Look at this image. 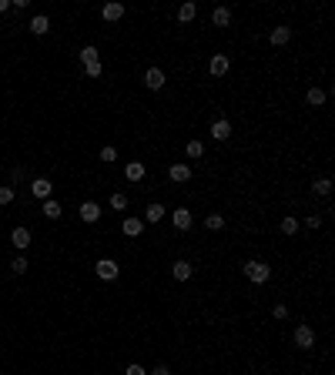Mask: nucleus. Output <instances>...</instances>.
Returning <instances> with one entry per match:
<instances>
[{"label": "nucleus", "instance_id": "f257e3e1", "mask_svg": "<svg viewBox=\"0 0 335 375\" xmlns=\"http://www.w3.org/2000/svg\"><path fill=\"white\" fill-rule=\"evenodd\" d=\"M245 275H248V281H255V285H265V281L271 278V268H268L265 262H258V258H255V262H248V265H245Z\"/></svg>", "mask_w": 335, "mask_h": 375}, {"label": "nucleus", "instance_id": "f03ea898", "mask_svg": "<svg viewBox=\"0 0 335 375\" xmlns=\"http://www.w3.org/2000/svg\"><path fill=\"white\" fill-rule=\"evenodd\" d=\"M94 272H97V278H104V281H114L118 278V262H114V258H101V262L94 265Z\"/></svg>", "mask_w": 335, "mask_h": 375}, {"label": "nucleus", "instance_id": "7ed1b4c3", "mask_svg": "<svg viewBox=\"0 0 335 375\" xmlns=\"http://www.w3.org/2000/svg\"><path fill=\"white\" fill-rule=\"evenodd\" d=\"M144 88L161 91L164 88V71H161V67H148V71H144Z\"/></svg>", "mask_w": 335, "mask_h": 375}, {"label": "nucleus", "instance_id": "20e7f679", "mask_svg": "<svg viewBox=\"0 0 335 375\" xmlns=\"http://www.w3.org/2000/svg\"><path fill=\"white\" fill-rule=\"evenodd\" d=\"M171 224H175L178 232H188V228H191V211H188V208H175V211H171Z\"/></svg>", "mask_w": 335, "mask_h": 375}, {"label": "nucleus", "instance_id": "39448f33", "mask_svg": "<svg viewBox=\"0 0 335 375\" xmlns=\"http://www.w3.org/2000/svg\"><path fill=\"white\" fill-rule=\"evenodd\" d=\"M80 221H88V224L101 221V205H97V201H84V205H80Z\"/></svg>", "mask_w": 335, "mask_h": 375}, {"label": "nucleus", "instance_id": "423d86ee", "mask_svg": "<svg viewBox=\"0 0 335 375\" xmlns=\"http://www.w3.org/2000/svg\"><path fill=\"white\" fill-rule=\"evenodd\" d=\"M295 345L298 349H312V345H315V332H312L309 325H298L295 328Z\"/></svg>", "mask_w": 335, "mask_h": 375}, {"label": "nucleus", "instance_id": "0eeeda50", "mask_svg": "<svg viewBox=\"0 0 335 375\" xmlns=\"http://www.w3.org/2000/svg\"><path fill=\"white\" fill-rule=\"evenodd\" d=\"M50 191H54V184H50L47 178H37V181L31 184V194H34V198H40V201H47Z\"/></svg>", "mask_w": 335, "mask_h": 375}, {"label": "nucleus", "instance_id": "6e6552de", "mask_svg": "<svg viewBox=\"0 0 335 375\" xmlns=\"http://www.w3.org/2000/svg\"><path fill=\"white\" fill-rule=\"evenodd\" d=\"M228 67H232V64H228V57H225V54H215L211 61H208V71L215 74V77H225V74H228Z\"/></svg>", "mask_w": 335, "mask_h": 375}, {"label": "nucleus", "instance_id": "1a4fd4ad", "mask_svg": "<svg viewBox=\"0 0 335 375\" xmlns=\"http://www.w3.org/2000/svg\"><path fill=\"white\" fill-rule=\"evenodd\" d=\"M168 178L175 184H184V181H191V168H188V164H171V168H168Z\"/></svg>", "mask_w": 335, "mask_h": 375}, {"label": "nucleus", "instance_id": "9d476101", "mask_svg": "<svg viewBox=\"0 0 335 375\" xmlns=\"http://www.w3.org/2000/svg\"><path fill=\"white\" fill-rule=\"evenodd\" d=\"M211 137H215V141H228V137H232V121H215V124H211Z\"/></svg>", "mask_w": 335, "mask_h": 375}, {"label": "nucleus", "instance_id": "9b49d317", "mask_svg": "<svg viewBox=\"0 0 335 375\" xmlns=\"http://www.w3.org/2000/svg\"><path fill=\"white\" fill-rule=\"evenodd\" d=\"M121 232L128 235V238H137V235L144 232V221H141V218H124V224H121Z\"/></svg>", "mask_w": 335, "mask_h": 375}, {"label": "nucleus", "instance_id": "f8f14e48", "mask_svg": "<svg viewBox=\"0 0 335 375\" xmlns=\"http://www.w3.org/2000/svg\"><path fill=\"white\" fill-rule=\"evenodd\" d=\"M10 241H14L17 251H24V248L31 245V232H27V228H14V232H10Z\"/></svg>", "mask_w": 335, "mask_h": 375}, {"label": "nucleus", "instance_id": "ddd939ff", "mask_svg": "<svg viewBox=\"0 0 335 375\" xmlns=\"http://www.w3.org/2000/svg\"><path fill=\"white\" fill-rule=\"evenodd\" d=\"M288 40H292V27H275V31H271V44H275V47H285Z\"/></svg>", "mask_w": 335, "mask_h": 375}, {"label": "nucleus", "instance_id": "4468645a", "mask_svg": "<svg viewBox=\"0 0 335 375\" xmlns=\"http://www.w3.org/2000/svg\"><path fill=\"white\" fill-rule=\"evenodd\" d=\"M168 211H164V205H158V201H154V205H148V211H144V221H151V224H158L161 218H164Z\"/></svg>", "mask_w": 335, "mask_h": 375}, {"label": "nucleus", "instance_id": "2eb2a0df", "mask_svg": "<svg viewBox=\"0 0 335 375\" xmlns=\"http://www.w3.org/2000/svg\"><path fill=\"white\" fill-rule=\"evenodd\" d=\"M101 17L104 20H121V17H124V7H121V4H104Z\"/></svg>", "mask_w": 335, "mask_h": 375}, {"label": "nucleus", "instance_id": "dca6fc26", "mask_svg": "<svg viewBox=\"0 0 335 375\" xmlns=\"http://www.w3.org/2000/svg\"><path fill=\"white\" fill-rule=\"evenodd\" d=\"M211 24H215V27H228V24H232V10H228V7H218L215 14H211Z\"/></svg>", "mask_w": 335, "mask_h": 375}, {"label": "nucleus", "instance_id": "f3484780", "mask_svg": "<svg viewBox=\"0 0 335 375\" xmlns=\"http://www.w3.org/2000/svg\"><path fill=\"white\" fill-rule=\"evenodd\" d=\"M171 275H175L178 281H188V278H191V265H188V262H175V265H171Z\"/></svg>", "mask_w": 335, "mask_h": 375}, {"label": "nucleus", "instance_id": "a211bd4d", "mask_svg": "<svg viewBox=\"0 0 335 375\" xmlns=\"http://www.w3.org/2000/svg\"><path fill=\"white\" fill-rule=\"evenodd\" d=\"M124 175H128V181H141V178H144V164H141V161H128Z\"/></svg>", "mask_w": 335, "mask_h": 375}, {"label": "nucleus", "instance_id": "6ab92c4d", "mask_svg": "<svg viewBox=\"0 0 335 375\" xmlns=\"http://www.w3.org/2000/svg\"><path fill=\"white\" fill-rule=\"evenodd\" d=\"M80 61H84V67L101 64V50H97V47H84V50H80Z\"/></svg>", "mask_w": 335, "mask_h": 375}, {"label": "nucleus", "instance_id": "aec40b11", "mask_svg": "<svg viewBox=\"0 0 335 375\" xmlns=\"http://www.w3.org/2000/svg\"><path fill=\"white\" fill-rule=\"evenodd\" d=\"M31 31H34V34H47V31H50V20H47L44 14H37V17L31 20Z\"/></svg>", "mask_w": 335, "mask_h": 375}, {"label": "nucleus", "instance_id": "412c9836", "mask_svg": "<svg viewBox=\"0 0 335 375\" xmlns=\"http://www.w3.org/2000/svg\"><path fill=\"white\" fill-rule=\"evenodd\" d=\"M194 14H198V7H194V4H181V10H178V20H181V24H188V20H194Z\"/></svg>", "mask_w": 335, "mask_h": 375}, {"label": "nucleus", "instance_id": "4be33fe9", "mask_svg": "<svg viewBox=\"0 0 335 375\" xmlns=\"http://www.w3.org/2000/svg\"><path fill=\"white\" fill-rule=\"evenodd\" d=\"M312 191H315V194H322V198H325V194L332 191V181H328V178H315V184H312Z\"/></svg>", "mask_w": 335, "mask_h": 375}, {"label": "nucleus", "instance_id": "5701e85b", "mask_svg": "<svg viewBox=\"0 0 335 375\" xmlns=\"http://www.w3.org/2000/svg\"><path fill=\"white\" fill-rule=\"evenodd\" d=\"M44 215H47L50 221H54V218H61V205H57L54 198H47V201H44Z\"/></svg>", "mask_w": 335, "mask_h": 375}, {"label": "nucleus", "instance_id": "b1692460", "mask_svg": "<svg viewBox=\"0 0 335 375\" xmlns=\"http://www.w3.org/2000/svg\"><path fill=\"white\" fill-rule=\"evenodd\" d=\"M309 104H312V107L325 104V91H322V88H312V91H309Z\"/></svg>", "mask_w": 335, "mask_h": 375}, {"label": "nucleus", "instance_id": "393cba45", "mask_svg": "<svg viewBox=\"0 0 335 375\" xmlns=\"http://www.w3.org/2000/svg\"><path fill=\"white\" fill-rule=\"evenodd\" d=\"M295 232H298V221H295V218H292V215L282 218V235H295Z\"/></svg>", "mask_w": 335, "mask_h": 375}, {"label": "nucleus", "instance_id": "a878e982", "mask_svg": "<svg viewBox=\"0 0 335 375\" xmlns=\"http://www.w3.org/2000/svg\"><path fill=\"white\" fill-rule=\"evenodd\" d=\"M10 268H14V275H24L27 268H31V265H27V258H24V255H17L14 262H10Z\"/></svg>", "mask_w": 335, "mask_h": 375}, {"label": "nucleus", "instance_id": "bb28decb", "mask_svg": "<svg viewBox=\"0 0 335 375\" xmlns=\"http://www.w3.org/2000/svg\"><path fill=\"white\" fill-rule=\"evenodd\" d=\"M111 208H114V211H124V208H128V198H124V194H111Z\"/></svg>", "mask_w": 335, "mask_h": 375}, {"label": "nucleus", "instance_id": "cd10ccee", "mask_svg": "<svg viewBox=\"0 0 335 375\" xmlns=\"http://www.w3.org/2000/svg\"><path fill=\"white\" fill-rule=\"evenodd\" d=\"M208 228H211V232H221V228H225V218L221 215H208Z\"/></svg>", "mask_w": 335, "mask_h": 375}, {"label": "nucleus", "instance_id": "c85d7f7f", "mask_svg": "<svg viewBox=\"0 0 335 375\" xmlns=\"http://www.w3.org/2000/svg\"><path fill=\"white\" fill-rule=\"evenodd\" d=\"M201 154H205L201 141H188V158H201Z\"/></svg>", "mask_w": 335, "mask_h": 375}, {"label": "nucleus", "instance_id": "c756f323", "mask_svg": "<svg viewBox=\"0 0 335 375\" xmlns=\"http://www.w3.org/2000/svg\"><path fill=\"white\" fill-rule=\"evenodd\" d=\"M14 201V188H0V205H10Z\"/></svg>", "mask_w": 335, "mask_h": 375}, {"label": "nucleus", "instance_id": "7c9ffc66", "mask_svg": "<svg viewBox=\"0 0 335 375\" xmlns=\"http://www.w3.org/2000/svg\"><path fill=\"white\" fill-rule=\"evenodd\" d=\"M101 161H118V151L114 148H101Z\"/></svg>", "mask_w": 335, "mask_h": 375}, {"label": "nucleus", "instance_id": "2f4dec72", "mask_svg": "<svg viewBox=\"0 0 335 375\" xmlns=\"http://www.w3.org/2000/svg\"><path fill=\"white\" fill-rule=\"evenodd\" d=\"M319 224H322V218H319V215H309V218H305V228H312V232H315Z\"/></svg>", "mask_w": 335, "mask_h": 375}, {"label": "nucleus", "instance_id": "473e14b6", "mask_svg": "<svg viewBox=\"0 0 335 375\" xmlns=\"http://www.w3.org/2000/svg\"><path fill=\"white\" fill-rule=\"evenodd\" d=\"M271 315H275V319H288V308H285V305H275V311H271Z\"/></svg>", "mask_w": 335, "mask_h": 375}, {"label": "nucleus", "instance_id": "72a5a7b5", "mask_svg": "<svg viewBox=\"0 0 335 375\" xmlns=\"http://www.w3.org/2000/svg\"><path fill=\"white\" fill-rule=\"evenodd\" d=\"M88 71V77H101V64H91V67H84Z\"/></svg>", "mask_w": 335, "mask_h": 375}, {"label": "nucleus", "instance_id": "f704fd0d", "mask_svg": "<svg viewBox=\"0 0 335 375\" xmlns=\"http://www.w3.org/2000/svg\"><path fill=\"white\" fill-rule=\"evenodd\" d=\"M128 375H148V372H144L141 365H128Z\"/></svg>", "mask_w": 335, "mask_h": 375}, {"label": "nucleus", "instance_id": "c9c22d12", "mask_svg": "<svg viewBox=\"0 0 335 375\" xmlns=\"http://www.w3.org/2000/svg\"><path fill=\"white\" fill-rule=\"evenodd\" d=\"M154 375H171V372H168V365H154Z\"/></svg>", "mask_w": 335, "mask_h": 375}, {"label": "nucleus", "instance_id": "e433bc0d", "mask_svg": "<svg viewBox=\"0 0 335 375\" xmlns=\"http://www.w3.org/2000/svg\"><path fill=\"white\" fill-rule=\"evenodd\" d=\"M7 7H10V0H0V14H4Z\"/></svg>", "mask_w": 335, "mask_h": 375}]
</instances>
